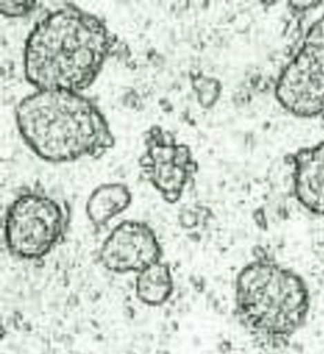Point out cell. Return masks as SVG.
<instances>
[{"label": "cell", "mask_w": 324, "mask_h": 354, "mask_svg": "<svg viewBox=\"0 0 324 354\" xmlns=\"http://www.w3.org/2000/svg\"><path fill=\"white\" fill-rule=\"evenodd\" d=\"M116 44L98 17L66 6L40 20L28 37L25 75L37 90L79 93L93 84Z\"/></svg>", "instance_id": "obj_1"}, {"label": "cell", "mask_w": 324, "mask_h": 354, "mask_svg": "<svg viewBox=\"0 0 324 354\" xmlns=\"http://www.w3.org/2000/svg\"><path fill=\"white\" fill-rule=\"evenodd\" d=\"M16 118L25 143L52 163L99 158L115 146L97 106L73 91L37 90L20 101Z\"/></svg>", "instance_id": "obj_2"}, {"label": "cell", "mask_w": 324, "mask_h": 354, "mask_svg": "<svg viewBox=\"0 0 324 354\" xmlns=\"http://www.w3.org/2000/svg\"><path fill=\"white\" fill-rule=\"evenodd\" d=\"M309 310L305 279L267 252H257L238 274L235 313L263 350L277 351L289 345L305 326Z\"/></svg>", "instance_id": "obj_3"}, {"label": "cell", "mask_w": 324, "mask_h": 354, "mask_svg": "<svg viewBox=\"0 0 324 354\" xmlns=\"http://www.w3.org/2000/svg\"><path fill=\"white\" fill-rule=\"evenodd\" d=\"M70 222L66 202L39 189L23 192L5 214V245L17 259L39 261L64 241Z\"/></svg>", "instance_id": "obj_4"}, {"label": "cell", "mask_w": 324, "mask_h": 354, "mask_svg": "<svg viewBox=\"0 0 324 354\" xmlns=\"http://www.w3.org/2000/svg\"><path fill=\"white\" fill-rule=\"evenodd\" d=\"M278 104L298 118L324 115V15L306 34L275 86Z\"/></svg>", "instance_id": "obj_5"}, {"label": "cell", "mask_w": 324, "mask_h": 354, "mask_svg": "<svg viewBox=\"0 0 324 354\" xmlns=\"http://www.w3.org/2000/svg\"><path fill=\"white\" fill-rule=\"evenodd\" d=\"M146 150L139 160L142 176L169 204L182 198L198 171L191 149L176 142L169 131L153 126L145 135Z\"/></svg>", "instance_id": "obj_6"}, {"label": "cell", "mask_w": 324, "mask_h": 354, "mask_svg": "<svg viewBox=\"0 0 324 354\" xmlns=\"http://www.w3.org/2000/svg\"><path fill=\"white\" fill-rule=\"evenodd\" d=\"M164 250L155 231L139 220L116 225L101 244V266L116 274H135L163 260Z\"/></svg>", "instance_id": "obj_7"}, {"label": "cell", "mask_w": 324, "mask_h": 354, "mask_svg": "<svg viewBox=\"0 0 324 354\" xmlns=\"http://www.w3.org/2000/svg\"><path fill=\"white\" fill-rule=\"evenodd\" d=\"M292 168L296 199L311 214L324 216V140L286 158Z\"/></svg>", "instance_id": "obj_8"}, {"label": "cell", "mask_w": 324, "mask_h": 354, "mask_svg": "<svg viewBox=\"0 0 324 354\" xmlns=\"http://www.w3.org/2000/svg\"><path fill=\"white\" fill-rule=\"evenodd\" d=\"M133 194L122 183H106L93 189L86 203V214L95 231L108 227L111 220L130 208Z\"/></svg>", "instance_id": "obj_9"}, {"label": "cell", "mask_w": 324, "mask_h": 354, "mask_svg": "<svg viewBox=\"0 0 324 354\" xmlns=\"http://www.w3.org/2000/svg\"><path fill=\"white\" fill-rule=\"evenodd\" d=\"M175 289L174 277L169 263L158 261L136 274L134 290L142 304L158 308L168 303Z\"/></svg>", "instance_id": "obj_10"}, {"label": "cell", "mask_w": 324, "mask_h": 354, "mask_svg": "<svg viewBox=\"0 0 324 354\" xmlns=\"http://www.w3.org/2000/svg\"><path fill=\"white\" fill-rule=\"evenodd\" d=\"M35 1H1L0 10L7 17H24L37 8Z\"/></svg>", "instance_id": "obj_11"}]
</instances>
